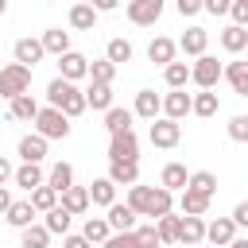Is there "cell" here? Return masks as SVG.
I'll list each match as a JSON object with an SVG mask.
<instances>
[{"label":"cell","instance_id":"obj_51","mask_svg":"<svg viewBox=\"0 0 248 248\" xmlns=\"http://www.w3.org/2000/svg\"><path fill=\"white\" fill-rule=\"evenodd\" d=\"M232 221H236V229H248V202H236V209H232Z\"/></svg>","mask_w":248,"mask_h":248},{"label":"cell","instance_id":"obj_9","mask_svg":"<svg viewBox=\"0 0 248 248\" xmlns=\"http://www.w3.org/2000/svg\"><path fill=\"white\" fill-rule=\"evenodd\" d=\"M190 112H194V93L170 89V93L163 97V116H167V120H178V124H182V116H190Z\"/></svg>","mask_w":248,"mask_h":248},{"label":"cell","instance_id":"obj_18","mask_svg":"<svg viewBox=\"0 0 248 248\" xmlns=\"http://www.w3.org/2000/svg\"><path fill=\"white\" fill-rule=\"evenodd\" d=\"M174 54H178V43H174V39H167V35H155V39L147 43V58H151L155 66H170V62H174Z\"/></svg>","mask_w":248,"mask_h":248},{"label":"cell","instance_id":"obj_6","mask_svg":"<svg viewBox=\"0 0 248 248\" xmlns=\"http://www.w3.org/2000/svg\"><path fill=\"white\" fill-rule=\"evenodd\" d=\"M225 78V66L213 58V54H202V58H194V66H190V81L198 85V89H217V81Z\"/></svg>","mask_w":248,"mask_h":248},{"label":"cell","instance_id":"obj_27","mask_svg":"<svg viewBox=\"0 0 248 248\" xmlns=\"http://www.w3.org/2000/svg\"><path fill=\"white\" fill-rule=\"evenodd\" d=\"M43 50L54 54V58H62V54L70 50V31H62V27H46V31H43Z\"/></svg>","mask_w":248,"mask_h":248},{"label":"cell","instance_id":"obj_55","mask_svg":"<svg viewBox=\"0 0 248 248\" xmlns=\"http://www.w3.org/2000/svg\"><path fill=\"white\" fill-rule=\"evenodd\" d=\"M229 248H248V236H236V240H232Z\"/></svg>","mask_w":248,"mask_h":248},{"label":"cell","instance_id":"obj_41","mask_svg":"<svg viewBox=\"0 0 248 248\" xmlns=\"http://www.w3.org/2000/svg\"><path fill=\"white\" fill-rule=\"evenodd\" d=\"M27 198H31V205H35L39 213H50V209L62 202V194H58V190H50V186H39V190H31Z\"/></svg>","mask_w":248,"mask_h":248},{"label":"cell","instance_id":"obj_16","mask_svg":"<svg viewBox=\"0 0 248 248\" xmlns=\"http://www.w3.org/2000/svg\"><path fill=\"white\" fill-rule=\"evenodd\" d=\"M16 186H23L27 194L31 190H39V186H46V170H43V163H19L16 167V178H12Z\"/></svg>","mask_w":248,"mask_h":248},{"label":"cell","instance_id":"obj_23","mask_svg":"<svg viewBox=\"0 0 248 248\" xmlns=\"http://www.w3.org/2000/svg\"><path fill=\"white\" fill-rule=\"evenodd\" d=\"M209 202H213V198L194 194V190H182V194H178V209H182V217H205V213H209Z\"/></svg>","mask_w":248,"mask_h":248},{"label":"cell","instance_id":"obj_28","mask_svg":"<svg viewBox=\"0 0 248 248\" xmlns=\"http://www.w3.org/2000/svg\"><path fill=\"white\" fill-rule=\"evenodd\" d=\"M8 105H12V108H8L12 120H31V124H35V116H39V108H43L31 93H23V97H16V101H8Z\"/></svg>","mask_w":248,"mask_h":248},{"label":"cell","instance_id":"obj_39","mask_svg":"<svg viewBox=\"0 0 248 248\" xmlns=\"http://www.w3.org/2000/svg\"><path fill=\"white\" fill-rule=\"evenodd\" d=\"M217 108H221V101H217V93H213V89H202V93H194V116L209 120V116H217Z\"/></svg>","mask_w":248,"mask_h":248},{"label":"cell","instance_id":"obj_22","mask_svg":"<svg viewBox=\"0 0 248 248\" xmlns=\"http://www.w3.org/2000/svg\"><path fill=\"white\" fill-rule=\"evenodd\" d=\"M62 209H70L74 217H81L89 205H93V198H89V186H70L66 194H62V202H58Z\"/></svg>","mask_w":248,"mask_h":248},{"label":"cell","instance_id":"obj_3","mask_svg":"<svg viewBox=\"0 0 248 248\" xmlns=\"http://www.w3.org/2000/svg\"><path fill=\"white\" fill-rule=\"evenodd\" d=\"M31 89V66H19V62H8L0 70V97L4 101H16Z\"/></svg>","mask_w":248,"mask_h":248},{"label":"cell","instance_id":"obj_12","mask_svg":"<svg viewBox=\"0 0 248 248\" xmlns=\"http://www.w3.org/2000/svg\"><path fill=\"white\" fill-rule=\"evenodd\" d=\"M43 54H46L43 50V39H31V35L27 39H16V46H12V58L19 66H31V70H35V62H43Z\"/></svg>","mask_w":248,"mask_h":248},{"label":"cell","instance_id":"obj_45","mask_svg":"<svg viewBox=\"0 0 248 248\" xmlns=\"http://www.w3.org/2000/svg\"><path fill=\"white\" fill-rule=\"evenodd\" d=\"M136 248H163L155 225H136Z\"/></svg>","mask_w":248,"mask_h":248},{"label":"cell","instance_id":"obj_56","mask_svg":"<svg viewBox=\"0 0 248 248\" xmlns=\"http://www.w3.org/2000/svg\"><path fill=\"white\" fill-rule=\"evenodd\" d=\"M4 12H8V0H0V16H4Z\"/></svg>","mask_w":248,"mask_h":248},{"label":"cell","instance_id":"obj_36","mask_svg":"<svg viewBox=\"0 0 248 248\" xmlns=\"http://www.w3.org/2000/svg\"><path fill=\"white\" fill-rule=\"evenodd\" d=\"M19 248H50V229L46 225H27L19 232Z\"/></svg>","mask_w":248,"mask_h":248},{"label":"cell","instance_id":"obj_38","mask_svg":"<svg viewBox=\"0 0 248 248\" xmlns=\"http://www.w3.org/2000/svg\"><path fill=\"white\" fill-rule=\"evenodd\" d=\"M163 81H167V89H186V81H190V62H170V66H163Z\"/></svg>","mask_w":248,"mask_h":248},{"label":"cell","instance_id":"obj_20","mask_svg":"<svg viewBox=\"0 0 248 248\" xmlns=\"http://www.w3.org/2000/svg\"><path fill=\"white\" fill-rule=\"evenodd\" d=\"M159 186H167L170 194H182V190L190 186V170H186L182 163H167L163 174H159Z\"/></svg>","mask_w":248,"mask_h":248},{"label":"cell","instance_id":"obj_24","mask_svg":"<svg viewBox=\"0 0 248 248\" xmlns=\"http://www.w3.org/2000/svg\"><path fill=\"white\" fill-rule=\"evenodd\" d=\"M85 105H89L93 112H108V108H112V85L89 81V89H85Z\"/></svg>","mask_w":248,"mask_h":248},{"label":"cell","instance_id":"obj_13","mask_svg":"<svg viewBox=\"0 0 248 248\" xmlns=\"http://www.w3.org/2000/svg\"><path fill=\"white\" fill-rule=\"evenodd\" d=\"M132 112H136L140 120H159V116H163V97H159L155 89H140Z\"/></svg>","mask_w":248,"mask_h":248},{"label":"cell","instance_id":"obj_49","mask_svg":"<svg viewBox=\"0 0 248 248\" xmlns=\"http://www.w3.org/2000/svg\"><path fill=\"white\" fill-rule=\"evenodd\" d=\"M202 8H205L209 16H229V12H232V0H202Z\"/></svg>","mask_w":248,"mask_h":248},{"label":"cell","instance_id":"obj_30","mask_svg":"<svg viewBox=\"0 0 248 248\" xmlns=\"http://www.w3.org/2000/svg\"><path fill=\"white\" fill-rule=\"evenodd\" d=\"M89 198H93V205H105V209H108V205L116 202V182H112L108 174H105V178H93V182H89Z\"/></svg>","mask_w":248,"mask_h":248},{"label":"cell","instance_id":"obj_52","mask_svg":"<svg viewBox=\"0 0 248 248\" xmlns=\"http://www.w3.org/2000/svg\"><path fill=\"white\" fill-rule=\"evenodd\" d=\"M12 178H16V167H12V159H4V155H0V186H4V182H12Z\"/></svg>","mask_w":248,"mask_h":248},{"label":"cell","instance_id":"obj_2","mask_svg":"<svg viewBox=\"0 0 248 248\" xmlns=\"http://www.w3.org/2000/svg\"><path fill=\"white\" fill-rule=\"evenodd\" d=\"M46 105H50V108H62L70 120L89 108V105H85V89H78V85L66 81V78H54V81L46 85Z\"/></svg>","mask_w":248,"mask_h":248},{"label":"cell","instance_id":"obj_1","mask_svg":"<svg viewBox=\"0 0 248 248\" xmlns=\"http://www.w3.org/2000/svg\"><path fill=\"white\" fill-rule=\"evenodd\" d=\"M128 205L140 213V217H151V225L167 213H174V194L167 186H128Z\"/></svg>","mask_w":248,"mask_h":248},{"label":"cell","instance_id":"obj_34","mask_svg":"<svg viewBox=\"0 0 248 248\" xmlns=\"http://www.w3.org/2000/svg\"><path fill=\"white\" fill-rule=\"evenodd\" d=\"M221 46H225L229 54H240V50H248V27H236V23H229V27L221 31Z\"/></svg>","mask_w":248,"mask_h":248},{"label":"cell","instance_id":"obj_47","mask_svg":"<svg viewBox=\"0 0 248 248\" xmlns=\"http://www.w3.org/2000/svg\"><path fill=\"white\" fill-rule=\"evenodd\" d=\"M174 8H178V16H182V19H194L198 12H205V8H202V0H174Z\"/></svg>","mask_w":248,"mask_h":248},{"label":"cell","instance_id":"obj_48","mask_svg":"<svg viewBox=\"0 0 248 248\" xmlns=\"http://www.w3.org/2000/svg\"><path fill=\"white\" fill-rule=\"evenodd\" d=\"M229 16H232L236 27H248V0H232V12Z\"/></svg>","mask_w":248,"mask_h":248},{"label":"cell","instance_id":"obj_32","mask_svg":"<svg viewBox=\"0 0 248 248\" xmlns=\"http://www.w3.org/2000/svg\"><path fill=\"white\" fill-rule=\"evenodd\" d=\"M46 186L58 190V194H66V190L74 186V167H70V163H54V167L46 170Z\"/></svg>","mask_w":248,"mask_h":248},{"label":"cell","instance_id":"obj_43","mask_svg":"<svg viewBox=\"0 0 248 248\" xmlns=\"http://www.w3.org/2000/svg\"><path fill=\"white\" fill-rule=\"evenodd\" d=\"M112 78H116V66H112L108 58H93V62H89V81L112 85Z\"/></svg>","mask_w":248,"mask_h":248},{"label":"cell","instance_id":"obj_21","mask_svg":"<svg viewBox=\"0 0 248 248\" xmlns=\"http://www.w3.org/2000/svg\"><path fill=\"white\" fill-rule=\"evenodd\" d=\"M35 217H39V209L31 205V198H27V202H12V209L4 213V221H8L12 229H19V232H23L27 225H35Z\"/></svg>","mask_w":248,"mask_h":248},{"label":"cell","instance_id":"obj_25","mask_svg":"<svg viewBox=\"0 0 248 248\" xmlns=\"http://www.w3.org/2000/svg\"><path fill=\"white\" fill-rule=\"evenodd\" d=\"M225 81L236 97H248V62H225Z\"/></svg>","mask_w":248,"mask_h":248},{"label":"cell","instance_id":"obj_17","mask_svg":"<svg viewBox=\"0 0 248 248\" xmlns=\"http://www.w3.org/2000/svg\"><path fill=\"white\" fill-rule=\"evenodd\" d=\"M178 244L202 248V244H205V217H182V225H178Z\"/></svg>","mask_w":248,"mask_h":248},{"label":"cell","instance_id":"obj_40","mask_svg":"<svg viewBox=\"0 0 248 248\" xmlns=\"http://www.w3.org/2000/svg\"><path fill=\"white\" fill-rule=\"evenodd\" d=\"M186 190H194V194H205V198H213L217 194V174L213 170H194L190 174V186Z\"/></svg>","mask_w":248,"mask_h":248},{"label":"cell","instance_id":"obj_10","mask_svg":"<svg viewBox=\"0 0 248 248\" xmlns=\"http://www.w3.org/2000/svg\"><path fill=\"white\" fill-rule=\"evenodd\" d=\"M232 240H236V221H232V217L205 221V244H213V248H229Z\"/></svg>","mask_w":248,"mask_h":248},{"label":"cell","instance_id":"obj_14","mask_svg":"<svg viewBox=\"0 0 248 248\" xmlns=\"http://www.w3.org/2000/svg\"><path fill=\"white\" fill-rule=\"evenodd\" d=\"M105 217H108L112 232H136V217H140V213H136V209H132L128 202H112Z\"/></svg>","mask_w":248,"mask_h":248},{"label":"cell","instance_id":"obj_19","mask_svg":"<svg viewBox=\"0 0 248 248\" xmlns=\"http://www.w3.org/2000/svg\"><path fill=\"white\" fill-rule=\"evenodd\" d=\"M46 143H50L46 136L31 132V136H23V140H19V147H16V151H19V159H23V163H43V159H46Z\"/></svg>","mask_w":248,"mask_h":248},{"label":"cell","instance_id":"obj_29","mask_svg":"<svg viewBox=\"0 0 248 248\" xmlns=\"http://www.w3.org/2000/svg\"><path fill=\"white\" fill-rule=\"evenodd\" d=\"M132 120H136V112H132V108H120V105H112V108L105 112V132H108V136H116V132H128V128H132Z\"/></svg>","mask_w":248,"mask_h":248},{"label":"cell","instance_id":"obj_7","mask_svg":"<svg viewBox=\"0 0 248 248\" xmlns=\"http://www.w3.org/2000/svg\"><path fill=\"white\" fill-rule=\"evenodd\" d=\"M147 140H151V147H163V151H170V147H178V140H182V124H178V120H167V116H159V120H151V128H147Z\"/></svg>","mask_w":248,"mask_h":248},{"label":"cell","instance_id":"obj_59","mask_svg":"<svg viewBox=\"0 0 248 248\" xmlns=\"http://www.w3.org/2000/svg\"><path fill=\"white\" fill-rule=\"evenodd\" d=\"M202 248H205V244H202Z\"/></svg>","mask_w":248,"mask_h":248},{"label":"cell","instance_id":"obj_4","mask_svg":"<svg viewBox=\"0 0 248 248\" xmlns=\"http://www.w3.org/2000/svg\"><path fill=\"white\" fill-rule=\"evenodd\" d=\"M70 128H74V124H70V116H66L62 108H50V105H46V108H39V116H35V132L46 136V140H66Z\"/></svg>","mask_w":248,"mask_h":248},{"label":"cell","instance_id":"obj_26","mask_svg":"<svg viewBox=\"0 0 248 248\" xmlns=\"http://www.w3.org/2000/svg\"><path fill=\"white\" fill-rule=\"evenodd\" d=\"M97 16H101V12H97L93 4H74V8H70V27H74V31H93V27H97Z\"/></svg>","mask_w":248,"mask_h":248},{"label":"cell","instance_id":"obj_11","mask_svg":"<svg viewBox=\"0 0 248 248\" xmlns=\"http://www.w3.org/2000/svg\"><path fill=\"white\" fill-rule=\"evenodd\" d=\"M58 78H66V81L89 78V58H85L81 50H66V54L58 58Z\"/></svg>","mask_w":248,"mask_h":248},{"label":"cell","instance_id":"obj_31","mask_svg":"<svg viewBox=\"0 0 248 248\" xmlns=\"http://www.w3.org/2000/svg\"><path fill=\"white\" fill-rule=\"evenodd\" d=\"M81 236H85L89 244H105V240L112 236V225H108V217H85V225H81Z\"/></svg>","mask_w":248,"mask_h":248},{"label":"cell","instance_id":"obj_35","mask_svg":"<svg viewBox=\"0 0 248 248\" xmlns=\"http://www.w3.org/2000/svg\"><path fill=\"white\" fill-rule=\"evenodd\" d=\"M108 178L116 186H136L140 182V163H108Z\"/></svg>","mask_w":248,"mask_h":248},{"label":"cell","instance_id":"obj_44","mask_svg":"<svg viewBox=\"0 0 248 248\" xmlns=\"http://www.w3.org/2000/svg\"><path fill=\"white\" fill-rule=\"evenodd\" d=\"M225 132H229V140H232V143H248V112H236V116H229Z\"/></svg>","mask_w":248,"mask_h":248},{"label":"cell","instance_id":"obj_46","mask_svg":"<svg viewBox=\"0 0 248 248\" xmlns=\"http://www.w3.org/2000/svg\"><path fill=\"white\" fill-rule=\"evenodd\" d=\"M101 248H136V232H112Z\"/></svg>","mask_w":248,"mask_h":248},{"label":"cell","instance_id":"obj_37","mask_svg":"<svg viewBox=\"0 0 248 248\" xmlns=\"http://www.w3.org/2000/svg\"><path fill=\"white\" fill-rule=\"evenodd\" d=\"M132 54H136V50H132L128 39H108V46H105V58H108L116 70H120L124 62H132Z\"/></svg>","mask_w":248,"mask_h":248},{"label":"cell","instance_id":"obj_53","mask_svg":"<svg viewBox=\"0 0 248 248\" xmlns=\"http://www.w3.org/2000/svg\"><path fill=\"white\" fill-rule=\"evenodd\" d=\"M12 202H16V198H12V190H8V186H0V213H8V209H12Z\"/></svg>","mask_w":248,"mask_h":248},{"label":"cell","instance_id":"obj_8","mask_svg":"<svg viewBox=\"0 0 248 248\" xmlns=\"http://www.w3.org/2000/svg\"><path fill=\"white\" fill-rule=\"evenodd\" d=\"M163 0H128V23H136V27H155L159 23V16H163Z\"/></svg>","mask_w":248,"mask_h":248},{"label":"cell","instance_id":"obj_58","mask_svg":"<svg viewBox=\"0 0 248 248\" xmlns=\"http://www.w3.org/2000/svg\"><path fill=\"white\" fill-rule=\"evenodd\" d=\"M46 4H54V0H46Z\"/></svg>","mask_w":248,"mask_h":248},{"label":"cell","instance_id":"obj_15","mask_svg":"<svg viewBox=\"0 0 248 248\" xmlns=\"http://www.w3.org/2000/svg\"><path fill=\"white\" fill-rule=\"evenodd\" d=\"M205 46H209L205 27H186V31H182V39H178V50H182L186 58H202V54H205Z\"/></svg>","mask_w":248,"mask_h":248},{"label":"cell","instance_id":"obj_42","mask_svg":"<svg viewBox=\"0 0 248 248\" xmlns=\"http://www.w3.org/2000/svg\"><path fill=\"white\" fill-rule=\"evenodd\" d=\"M178 225H182V217H178V213H167V217H159V221H155V229H159V240H163V244H178Z\"/></svg>","mask_w":248,"mask_h":248},{"label":"cell","instance_id":"obj_33","mask_svg":"<svg viewBox=\"0 0 248 248\" xmlns=\"http://www.w3.org/2000/svg\"><path fill=\"white\" fill-rule=\"evenodd\" d=\"M70 221H74V213L62 209V205H54L50 213H43V225L50 229V236H66L70 232Z\"/></svg>","mask_w":248,"mask_h":248},{"label":"cell","instance_id":"obj_5","mask_svg":"<svg viewBox=\"0 0 248 248\" xmlns=\"http://www.w3.org/2000/svg\"><path fill=\"white\" fill-rule=\"evenodd\" d=\"M108 163H140V136H136V128L108 136Z\"/></svg>","mask_w":248,"mask_h":248},{"label":"cell","instance_id":"obj_54","mask_svg":"<svg viewBox=\"0 0 248 248\" xmlns=\"http://www.w3.org/2000/svg\"><path fill=\"white\" fill-rule=\"evenodd\" d=\"M93 8H97V12H116L120 0H93Z\"/></svg>","mask_w":248,"mask_h":248},{"label":"cell","instance_id":"obj_57","mask_svg":"<svg viewBox=\"0 0 248 248\" xmlns=\"http://www.w3.org/2000/svg\"><path fill=\"white\" fill-rule=\"evenodd\" d=\"M78 4H93V0H78Z\"/></svg>","mask_w":248,"mask_h":248},{"label":"cell","instance_id":"obj_50","mask_svg":"<svg viewBox=\"0 0 248 248\" xmlns=\"http://www.w3.org/2000/svg\"><path fill=\"white\" fill-rule=\"evenodd\" d=\"M62 248H93V244H89L81 232H66V236H62Z\"/></svg>","mask_w":248,"mask_h":248}]
</instances>
